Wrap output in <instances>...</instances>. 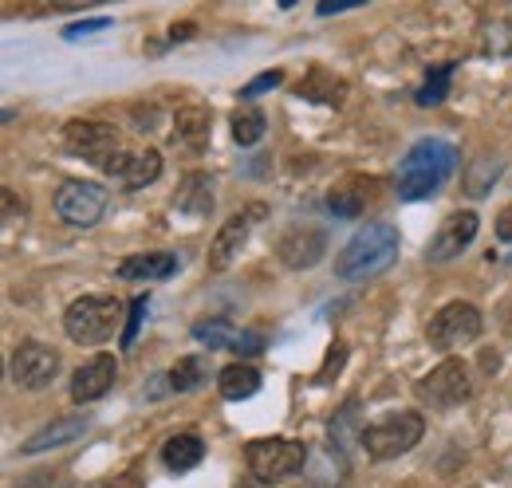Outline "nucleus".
<instances>
[{
  "mask_svg": "<svg viewBox=\"0 0 512 488\" xmlns=\"http://www.w3.org/2000/svg\"><path fill=\"white\" fill-rule=\"evenodd\" d=\"M103 174H111L123 189H142V185L158 182V174H162V154H158V150H138V154L119 150V154L103 166Z\"/></svg>",
  "mask_w": 512,
  "mask_h": 488,
  "instance_id": "obj_14",
  "label": "nucleus"
},
{
  "mask_svg": "<svg viewBox=\"0 0 512 488\" xmlns=\"http://www.w3.org/2000/svg\"><path fill=\"white\" fill-rule=\"evenodd\" d=\"M245 461H249V473H253L260 485H276L284 477H296L308 461V445L304 441H292V437H256L245 449Z\"/></svg>",
  "mask_w": 512,
  "mask_h": 488,
  "instance_id": "obj_4",
  "label": "nucleus"
},
{
  "mask_svg": "<svg viewBox=\"0 0 512 488\" xmlns=\"http://www.w3.org/2000/svg\"><path fill=\"white\" fill-rule=\"evenodd\" d=\"M87 418L83 414H71V418H60V422H52V426H44L40 433H32L24 445H20V453H48V449H60V445H71L75 437H83L87 433Z\"/></svg>",
  "mask_w": 512,
  "mask_h": 488,
  "instance_id": "obj_16",
  "label": "nucleus"
},
{
  "mask_svg": "<svg viewBox=\"0 0 512 488\" xmlns=\"http://www.w3.org/2000/svg\"><path fill=\"white\" fill-rule=\"evenodd\" d=\"M119 378V359L115 355H91L87 363L71 374V402L87 406V402H99Z\"/></svg>",
  "mask_w": 512,
  "mask_h": 488,
  "instance_id": "obj_12",
  "label": "nucleus"
},
{
  "mask_svg": "<svg viewBox=\"0 0 512 488\" xmlns=\"http://www.w3.org/2000/svg\"><path fill=\"white\" fill-rule=\"evenodd\" d=\"M193 32H197L193 24H174V28H170V40H174V44H178V40H193Z\"/></svg>",
  "mask_w": 512,
  "mask_h": 488,
  "instance_id": "obj_33",
  "label": "nucleus"
},
{
  "mask_svg": "<svg viewBox=\"0 0 512 488\" xmlns=\"http://www.w3.org/2000/svg\"><path fill=\"white\" fill-rule=\"evenodd\" d=\"M60 374V355L40 343V339H24L16 351H12V382L20 390H44L52 386V378Z\"/></svg>",
  "mask_w": 512,
  "mask_h": 488,
  "instance_id": "obj_10",
  "label": "nucleus"
},
{
  "mask_svg": "<svg viewBox=\"0 0 512 488\" xmlns=\"http://www.w3.org/2000/svg\"><path fill=\"white\" fill-rule=\"evenodd\" d=\"M174 209L190 213V217H209L213 213V182L205 174H190L174 197Z\"/></svg>",
  "mask_w": 512,
  "mask_h": 488,
  "instance_id": "obj_20",
  "label": "nucleus"
},
{
  "mask_svg": "<svg viewBox=\"0 0 512 488\" xmlns=\"http://www.w3.org/2000/svg\"><path fill=\"white\" fill-rule=\"evenodd\" d=\"M497 237H501V241H512V201L497 213Z\"/></svg>",
  "mask_w": 512,
  "mask_h": 488,
  "instance_id": "obj_31",
  "label": "nucleus"
},
{
  "mask_svg": "<svg viewBox=\"0 0 512 488\" xmlns=\"http://www.w3.org/2000/svg\"><path fill=\"white\" fill-rule=\"evenodd\" d=\"M178 272V256L170 252H134L119 264V280H170Z\"/></svg>",
  "mask_w": 512,
  "mask_h": 488,
  "instance_id": "obj_17",
  "label": "nucleus"
},
{
  "mask_svg": "<svg viewBox=\"0 0 512 488\" xmlns=\"http://www.w3.org/2000/svg\"><path fill=\"white\" fill-rule=\"evenodd\" d=\"M205 461V441L197 433H174L166 445H162V465L170 473H190Z\"/></svg>",
  "mask_w": 512,
  "mask_h": 488,
  "instance_id": "obj_18",
  "label": "nucleus"
},
{
  "mask_svg": "<svg viewBox=\"0 0 512 488\" xmlns=\"http://www.w3.org/2000/svg\"><path fill=\"white\" fill-rule=\"evenodd\" d=\"M481 327H485V319H481V311L469 300H449L446 307L434 311V319L426 327V339L438 351H457V347L473 343L481 335Z\"/></svg>",
  "mask_w": 512,
  "mask_h": 488,
  "instance_id": "obj_6",
  "label": "nucleus"
},
{
  "mask_svg": "<svg viewBox=\"0 0 512 488\" xmlns=\"http://www.w3.org/2000/svg\"><path fill=\"white\" fill-rule=\"evenodd\" d=\"M276 256L288 264V268H316L323 256H327V233L316 225H296L288 229L280 244H276Z\"/></svg>",
  "mask_w": 512,
  "mask_h": 488,
  "instance_id": "obj_13",
  "label": "nucleus"
},
{
  "mask_svg": "<svg viewBox=\"0 0 512 488\" xmlns=\"http://www.w3.org/2000/svg\"><path fill=\"white\" fill-rule=\"evenodd\" d=\"M209 111L205 107H182L178 119H174V142L178 146H190V150H201L209 142Z\"/></svg>",
  "mask_w": 512,
  "mask_h": 488,
  "instance_id": "obj_21",
  "label": "nucleus"
},
{
  "mask_svg": "<svg viewBox=\"0 0 512 488\" xmlns=\"http://www.w3.org/2000/svg\"><path fill=\"white\" fill-rule=\"evenodd\" d=\"M453 170H457V146L446 138H422L406 150L398 166V197L426 201L453 178Z\"/></svg>",
  "mask_w": 512,
  "mask_h": 488,
  "instance_id": "obj_1",
  "label": "nucleus"
},
{
  "mask_svg": "<svg viewBox=\"0 0 512 488\" xmlns=\"http://www.w3.org/2000/svg\"><path fill=\"white\" fill-rule=\"evenodd\" d=\"M253 217H260V209L237 213V217H229V221L217 229V237L209 244V272H225V268L233 264V256H241V248L249 241V229H253Z\"/></svg>",
  "mask_w": 512,
  "mask_h": 488,
  "instance_id": "obj_15",
  "label": "nucleus"
},
{
  "mask_svg": "<svg viewBox=\"0 0 512 488\" xmlns=\"http://www.w3.org/2000/svg\"><path fill=\"white\" fill-rule=\"evenodd\" d=\"M414 390L430 410H453L473 394V378H469V366L461 359H442Z\"/></svg>",
  "mask_w": 512,
  "mask_h": 488,
  "instance_id": "obj_7",
  "label": "nucleus"
},
{
  "mask_svg": "<svg viewBox=\"0 0 512 488\" xmlns=\"http://www.w3.org/2000/svg\"><path fill=\"white\" fill-rule=\"evenodd\" d=\"M449 79H453V63H438V67H430V75H426V83L418 87L414 103H418V107H438V103H446Z\"/></svg>",
  "mask_w": 512,
  "mask_h": 488,
  "instance_id": "obj_24",
  "label": "nucleus"
},
{
  "mask_svg": "<svg viewBox=\"0 0 512 488\" xmlns=\"http://www.w3.org/2000/svg\"><path fill=\"white\" fill-rule=\"evenodd\" d=\"M64 146L71 154L95 162V166H107L123 146H119V134L115 126L107 122H95V119H71L64 126Z\"/></svg>",
  "mask_w": 512,
  "mask_h": 488,
  "instance_id": "obj_8",
  "label": "nucleus"
},
{
  "mask_svg": "<svg viewBox=\"0 0 512 488\" xmlns=\"http://www.w3.org/2000/svg\"><path fill=\"white\" fill-rule=\"evenodd\" d=\"M477 229H481V217H477L473 209H457V213H449L446 221L438 225V233L430 237V244H426V260L446 264V260H453V256H461V252L473 244Z\"/></svg>",
  "mask_w": 512,
  "mask_h": 488,
  "instance_id": "obj_11",
  "label": "nucleus"
},
{
  "mask_svg": "<svg viewBox=\"0 0 512 488\" xmlns=\"http://www.w3.org/2000/svg\"><path fill=\"white\" fill-rule=\"evenodd\" d=\"M398 244L402 241H398V229L394 225H386V221L363 225L351 241L339 248L335 276L339 280H371V276H379V272H386L394 264Z\"/></svg>",
  "mask_w": 512,
  "mask_h": 488,
  "instance_id": "obj_2",
  "label": "nucleus"
},
{
  "mask_svg": "<svg viewBox=\"0 0 512 488\" xmlns=\"http://www.w3.org/2000/svg\"><path fill=\"white\" fill-rule=\"evenodd\" d=\"M56 213L75 229H91L107 213V189L99 182H64L56 193Z\"/></svg>",
  "mask_w": 512,
  "mask_h": 488,
  "instance_id": "obj_9",
  "label": "nucleus"
},
{
  "mask_svg": "<svg viewBox=\"0 0 512 488\" xmlns=\"http://www.w3.org/2000/svg\"><path fill=\"white\" fill-rule=\"evenodd\" d=\"M205 374H209V359L205 355H186V359H178V363L170 366V390H178V394H186V390H197L201 382H205Z\"/></svg>",
  "mask_w": 512,
  "mask_h": 488,
  "instance_id": "obj_23",
  "label": "nucleus"
},
{
  "mask_svg": "<svg viewBox=\"0 0 512 488\" xmlns=\"http://www.w3.org/2000/svg\"><path fill=\"white\" fill-rule=\"evenodd\" d=\"M280 83H284V71H264V75H256L253 83L241 87V99H256V95H264V91H272Z\"/></svg>",
  "mask_w": 512,
  "mask_h": 488,
  "instance_id": "obj_29",
  "label": "nucleus"
},
{
  "mask_svg": "<svg viewBox=\"0 0 512 488\" xmlns=\"http://www.w3.org/2000/svg\"><path fill=\"white\" fill-rule=\"evenodd\" d=\"M229 126H233V142H237V146H256V142L264 138V130H268V119H264V111H260V107L241 103V107L233 111Z\"/></svg>",
  "mask_w": 512,
  "mask_h": 488,
  "instance_id": "obj_22",
  "label": "nucleus"
},
{
  "mask_svg": "<svg viewBox=\"0 0 512 488\" xmlns=\"http://www.w3.org/2000/svg\"><path fill=\"white\" fill-rule=\"evenodd\" d=\"M237 335H241V331H233V327L221 323V319H213V323H197V327H193V339L205 343L209 351H233Z\"/></svg>",
  "mask_w": 512,
  "mask_h": 488,
  "instance_id": "obj_25",
  "label": "nucleus"
},
{
  "mask_svg": "<svg viewBox=\"0 0 512 488\" xmlns=\"http://www.w3.org/2000/svg\"><path fill=\"white\" fill-rule=\"evenodd\" d=\"M355 4H363V0H323L320 8V16H331V12H347V8H355Z\"/></svg>",
  "mask_w": 512,
  "mask_h": 488,
  "instance_id": "obj_32",
  "label": "nucleus"
},
{
  "mask_svg": "<svg viewBox=\"0 0 512 488\" xmlns=\"http://www.w3.org/2000/svg\"><path fill=\"white\" fill-rule=\"evenodd\" d=\"M146 296H134L130 300V311H127V327H123V347H134V335H138V327H142V319H146Z\"/></svg>",
  "mask_w": 512,
  "mask_h": 488,
  "instance_id": "obj_28",
  "label": "nucleus"
},
{
  "mask_svg": "<svg viewBox=\"0 0 512 488\" xmlns=\"http://www.w3.org/2000/svg\"><path fill=\"white\" fill-rule=\"evenodd\" d=\"M363 197H367V193H351V189L339 185V189L327 193V209H331L335 217H359V213H363Z\"/></svg>",
  "mask_w": 512,
  "mask_h": 488,
  "instance_id": "obj_26",
  "label": "nucleus"
},
{
  "mask_svg": "<svg viewBox=\"0 0 512 488\" xmlns=\"http://www.w3.org/2000/svg\"><path fill=\"white\" fill-rule=\"evenodd\" d=\"M123 323V304L115 296H79L64 311V331L79 347H99L107 343Z\"/></svg>",
  "mask_w": 512,
  "mask_h": 488,
  "instance_id": "obj_3",
  "label": "nucleus"
},
{
  "mask_svg": "<svg viewBox=\"0 0 512 488\" xmlns=\"http://www.w3.org/2000/svg\"><path fill=\"white\" fill-rule=\"evenodd\" d=\"M343 363H347V343H343V339H335V343L327 347V359H323L320 374H316V386H327V382H331V374H339V370H343Z\"/></svg>",
  "mask_w": 512,
  "mask_h": 488,
  "instance_id": "obj_27",
  "label": "nucleus"
},
{
  "mask_svg": "<svg viewBox=\"0 0 512 488\" xmlns=\"http://www.w3.org/2000/svg\"><path fill=\"white\" fill-rule=\"evenodd\" d=\"M426 433V418L414 414V410H398V414H386L383 422L367 426L359 433V445L367 449V457L375 461H394L402 453H410Z\"/></svg>",
  "mask_w": 512,
  "mask_h": 488,
  "instance_id": "obj_5",
  "label": "nucleus"
},
{
  "mask_svg": "<svg viewBox=\"0 0 512 488\" xmlns=\"http://www.w3.org/2000/svg\"><path fill=\"white\" fill-rule=\"evenodd\" d=\"M217 390L225 402H245L260 390V370L253 363H229L217 374Z\"/></svg>",
  "mask_w": 512,
  "mask_h": 488,
  "instance_id": "obj_19",
  "label": "nucleus"
},
{
  "mask_svg": "<svg viewBox=\"0 0 512 488\" xmlns=\"http://www.w3.org/2000/svg\"><path fill=\"white\" fill-rule=\"evenodd\" d=\"M99 28H111V20L107 16H91V20H79V24H67L64 36L67 40H79L83 32H99Z\"/></svg>",
  "mask_w": 512,
  "mask_h": 488,
  "instance_id": "obj_30",
  "label": "nucleus"
}]
</instances>
